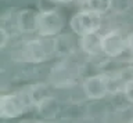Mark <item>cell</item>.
<instances>
[{
  "mask_svg": "<svg viewBox=\"0 0 133 123\" xmlns=\"http://www.w3.org/2000/svg\"><path fill=\"white\" fill-rule=\"evenodd\" d=\"M14 57L17 61L22 62H31V64H40L49 61L54 55V43L53 38H39L29 39L22 42L19 47L15 48Z\"/></svg>",
  "mask_w": 133,
  "mask_h": 123,
  "instance_id": "obj_1",
  "label": "cell"
},
{
  "mask_svg": "<svg viewBox=\"0 0 133 123\" xmlns=\"http://www.w3.org/2000/svg\"><path fill=\"white\" fill-rule=\"evenodd\" d=\"M74 55L61 58L51 68L49 75V83L51 86L57 89H68L78 83V79L83 72V67L79 61L74 60Z\"/></svg>",
  "mask_w": 133,
  "mask_h": 123,
  "instance_id": "obj_2",
  "label": "cell"
},
{
  "mask_svg": "<svg viewBox=\"0 0 133 123\" xmlns=\"http://www.w3.org/2000/svg\"><path fill=\"white\" fill-rule=\"evenodd\" d=\"M69 26L71 31L76 36H83L93 32H100L103 26V15L94 11L82 9L74 14L69 19Z\"/></svg>",
  "mask_w": 133,
  "mask_h": 123,
  "instance_id": "obj_3",
  "label": "cell"
},
{
  "mask_svg": "<svg viewBox=\"0 0 133 123\" xmlns=\"http://www.w3.org/2000/svg\"><path fill=\"white\" fill-rule=\"evenodd\" d=\"M31 108L24 90L10 94H2L0 97V118L14 119L24 115Z\"/></svg>",
  "mask_w": 133,
  "mask_h": 123,
  "instance_id": "obj_4",
  "label": "cell"
},
{
  "mask_svg": "<svg viewBox=\"0 0 133 123\" xmlns=\"http://www.w3.org/2000/svg\"><path fill=\"white\" fill-rule=\"evenodd\" d=\"M101 50L108 58H116L128 50V35L121 29H112L101 35Z\"/></svg>",
  "mask_w": 133,
  "mask_h": 123,
  "instance_id": "obj_5",
  "label": "cell"
},
{
  "mask_svg": "<svg viewBox=\"0 0 133 123\" xmlns=\"http://www.w3.org/2000/svg\"><path fill=\"white\" fill-rule=\"evenodd\" d=\"M82 93L87 100L98 101L108 94V73H96L82 82Z\"/></svg>",
  "mask_w": 133,
  "mask_h": 123,
  "instance_id": "obj_6",
  "label": "cell"
},
{
  "mask_svg": "<svg viewBox=\"0 0 133 123\" xmlns=\"http://www.w3.org/2000/svg\"><path fill=\"white\" fill-rule=\"evenodd\" d=\"M64 28V18L57 10L51 11H40L39 24H37L36 33L43 38H54L61 33Z\"/></svg>",
  "mask_w": 133,
  "mask_h": 123,
  "instance_id": "obj_7",
  "label": "cell"
},
{
  "mask_svg": "<svg viewBox=\"0 0 133 123\" xmlns=\"http://www.w3.org/2000/svg\"><path fill=\"white\" fill-rule=\"evenodd\" d=\"M54 55L58 58L71 57L76 54L79 48V38L76 39L72 33H58L53 38Z\"/></svg>",
  "mask_w": 133,
  "mask_h": 123,
  "instance_id": "obj_8",
  "label": "cell"
},
{
  "mask_svg": "<svg viewBox=\"0 0 133 123\" xmlns=\"http://www.w3.org/2000/svg\"><path fill=\"white\" fill-rule=\"evenodd\" d=\"M40 11L33 9H24L15 14L14 25L17 31L21 33H33L37 32V24H39Z\"/></svg>",
  "mask_w": 133,
  "mask_h": 123,
  "instance_id": "obj_9",
  "label": "cell"
},
{
  "mask_svg": "<svg viewBox=\"0 0 133 123\" xmlns=\"http://www.w3.org/2000/svg\"><path fill=\"white\" fill-rule=\"evenodd\" d=\"M79 48L89 57H97L103 54L101 50V35L98 32L79 36Z\"/></svg>",
  "mask_w": 133,
  "mask_h": 123,
  "instance_id": "obj_10",
  "label": "cell"
},
{
  "mask_svg": "<svg viewBox=\"0 0 133 123\" xmlns=\"http://www.w3.org/2000/svg\"><path fill=\"white\" fill-rule=\"evenodd\" d=\"M49 84H50V83H44V82H37V83L29 84L28 87H25V89H24V93H25V96H26V98H28L29 105L33 106V108H36V106L39 105L46 97L51 96Z\"/></svg>",
  "mask_w": 133,
  "mask_h": 123,
  "instance_id": "obj_11",
  "label": "cell"
},
{
  "mask_svg": "<svg viewBox=\"0 0 133 123\" xmlns=\"http://www.w3.org/2000/svg\"><path fill=\"white\" fill-rule=\"evenodd\" d=\"M35 109L37 111V113H39L42 118L53 119V118H56L57 115H60L61 105H60V101H58L56 97L49 96V97H46Z\"/></svg>",
  "mask_w": 133,
  "mask_h": 123,
  "instance_id": "obj_12",
  "label": "cell"
},
{
  "mask_svg": "<svg viewBox=\"0 0 133 123\" xmlns=\"http://www.w3.org/2000/svg\"><path fill=\"white\" fill-rule=\"evenodd\" d=\"M129 77H126L121 72L108 73V94H112V96H115V94H122L125 83H126V80Z\"/></svg>",
  "mask_w": 133,
  "mask_h": 123,
  "instance_id": "obj_13",
  "label": "cell"
},
{
  "mask_svg": "<svg viewBox=\"0 0 133 123\" xmlns=\"http://www.w3.org/2000/svg\"><path fill=\"white\" fill-rule=\"evenodd\" d=\"M81 6L82 9L105 15L107 13L111 11V0H85Z\"/></svg>",
  "mask_w": 133,
  "mask_h": 123,
  "instance_id": "obj_14",
  "label": "cell"
},
{
  "mask_svg": "<svg viewBox=\"0 0 133 123\" xmlns=\"http://www.w3.org/2000/svg\"><path fill=\"white\" fill-rule=\"evenodd\" d=\"M133 9V0H111V11L115 14H126Z\"/></svg>",
  "mask_w": 133,
  "mask_h": 123,
  "instance_id": "obj_15",
  "label": "cell"
},
{
  "mask_svg": "<svg viewBox=\"0 0 133 123\" xmlns=\"http://www.w3.org/2000/svg\"><path fill=\"white\" fill-rule=\"evenodd\" d=\"M123 97L129 104H133V77H129L123 87Z\"/></svg>",
  "mask_w": 133,
  "mask_h": 123,
  "instance_id": "obj_16",
  "label": "cell"
},
{
  "mask_svg": "<svg viewBox=\"0 0 133 123\" xmlns=\"http://www.w3.org/2000/svg\"><path fill=\"white\" fill-rule=\"evenodd\" d=\"M10 40H11V32L7 31L6 25H2L0 26V48L4 50Z\"/></svg>",
  "mask_w": 133,
  "mask_h": 123,
  "instance_id": "obj_17",
  "label": "cell"
},
{
  "mask_svg": "<svg viewBox=\"0 0 133 123\" xmlns=\"http://www.w3.org/2000/svg\"><path fill=\"white\" fill-rule=\"evenodd\" d=\"M128 50L133 54V32L128 35Z\"/></svg>",
  "mask_w": 133,
  "mask_h": 123,
  "instance_id": "obj_18",
  "label": "cell"
},
{
  "mask_svg": "<svg viewBox=\"0 0 133 123\" xmlns=\"http://www.w3.org/2000/svg\"><path fill=\"white\" fill-rule=\"evenodd\" d=\"M126 71H128V75L133 77V58L129 61V64H128V68H126Z\"/></svg>",
  "mask_w": 133,
  "mask_h": 123,
  "instance_id": "obj_19",
  "label": "cell"
},
{
  "mask_svg": "<svg viewBox=\"0 0 133 123\" xmlns=\"http://www.w3.org/2000/svg\"><path fill=\"white\" fill-rule=\"evenodd\" d=\"M58 4H68V3H72V2H76V0H54Z\"/></svg>",
  "mask_w": 133,
  "mask_h": 123,
  "instance_id": "obj_20",
  "label": "cell"
}]
</instances>
